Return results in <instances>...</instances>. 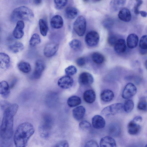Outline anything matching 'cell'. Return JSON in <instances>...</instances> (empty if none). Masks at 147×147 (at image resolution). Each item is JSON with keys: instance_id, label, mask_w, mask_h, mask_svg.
Returning <instances> with one entry per match:
<instances>
[{"instance_id": "obj_1", "label": "cell", "mask_w": 147, "mask_h": 147, "mask_svg": "<svg viewBox=\"0 0 147 147\" xmlns=\"http://www.w3.org/2000/svg\"><path fill=\"white\" fill-rule=\"evenodd\" d=\"M16 104L9 105L4 110L0 127V136L3 142H8L13 134V117L18 109Z\"/></svg>"}, {"instance_id": "obj_2", "label": "cell", "mask_w": 147, "mask_h": 147, "mask_svg": "<svg viewBox=\"0 0 147 147\" xmlns=\"http://www.w3.org/2000/svg\"><path fill=\"white\" fill-rule=\"evenodd\" d=\"M34 131V127L30 123L26 122L19 125L14 135L13 141L15 147H26Z\"/></svg>"}, {"instance_id": "obj_3", "label": "cell", "mask_w": 147, "mask_h": 147, "mask_svg": "<svg viewBox=\"0 0 147 147\" xmlns=\"http://www.w3.org/2000/svg\"><path fill=\"white\" fill-rule=\"evenodd\" d=\"M32 11L28 7L21 6L15 9L12 11L11 18L14 21L24 20L30 21L34 17Z\"/></svg>"}, {"instance_id": "obj_4", "label": "cell", "mask_w": 147, "mask_h": 147, "mask_svg": "<svg viewBox=\"0 0 147 147\" xmlns=\"http://www.w3.org/2000/svg\"><path fill=\"white\" fill-rule=\"evenodd\" d=\"M53 124V119L50 115H46L43 117L41 124L38 128L39 134L41 137L44 138L49 137Z\"/></svg>"}, {"instance_id": "obj_5", "label": "cell", "mask_w": 147, "mask_h": 147, "mask_svg": "<svg viewBox=\"0 0 147 147\" xmlns=\"http://www.w3.org/2000/svg\"><path fill=\"white\" fill-rule=\"evenodd\" d=\"M123 109V105L122 103H116L104 108L101 111V114L105 116L113 115L121 112Z\"/></svg>"}, {"instance_id": "obj_6", "label": "cell", "mask_w": 147, "mask_h": 147, "mask_svg": "<svg viewBox=\"0 0 147 147\" xmlns=\"http://www.w3.org/2000/svg\"><path fill=\"white\" fill-rule=\"evenodd\" d=\"M73 29L76 33L79 36L84 34L86 29V21L85 18L82 16H79L73 24Z\"/></svg>"}, {"instance_id": "obj_7", "label": "cell", "mask_w": 147, "mask_h": 147, "mask_svg": "<svg viewBox=\"0 0 147 147\" xmlns=\"http://www.w3.org/2000/svg\"><path fill=\"white\" fill-rule=\"evenodd\" d=\"M99 35L98 33L94 31H91L86 35L85 41L87 45L90 47L96 46L99 40Z\"/></svg>"}, {"instance_id": "obj_8", "label": "cell", "mask_w": 147, "mask_h": 147, "mask_svg": "<svg viewBox=\"0 0 147 147\" xmlns=\"http://www.w3.org/2000/svg\"><path fill=\"white\" fill-rule=\"evenodd\" d=\"M59 49V45L55 42H51L47 43L43 50L45 56L50 57L54 56L57 53Z\"/></svg>"}, {"instance_id": "obj_9", "label": "cell", "mask_w": 147, "mask_h": 147, "mask_svg": "<svg viewBox=\"0 0 147 147\" xmlns=\"http://www.w3.org/2000/svg\"><path fill=\"white\" fill-rule=\"evenodd\" d=\"M137 89L133 83H129L125 87L122 93V97L124 99H128L134 96L136 93Z\"/></svg>"}, {"instance_id": "obj_10", "label": "cell", "mask_w": 147, "mask_h": 147, "mask_svg": "<svg viewBox=\"0 0 147 147\" xmlns=\"http://www.w3.org/2000/svg\"><path fill=\"white\" fill-rule=\"evenodd\" d=\"M78 81L79 83L83 86H89L93 83L94 78L92 76L87 72H83L79 75Z\"/></svg>"}, {"instance_id": "obj_11", "label": "cell", "mask_w": 147, "mask_h": 147, "mask_svg": "<svg viewBox=\"0 0 147 147\" xmlns=\"http://www.w3.org/2000/svg\"><path fill=\"white\" fill-rule=\"evenodd\" d=\"M74 82V80L71 77L66 75L61 77L59 79L57 82V84L61 88L67 89L72 86Z\"/></svg>"}, {"instance_id": "obj_12", "label": "cell", "mask_w": 147, "mask_h": 147, "mask_svg": "<svg viewBox=\"0 0 147 147\" xmlns=\"http://www.w3.org/2000/svg\"><path fill=\"white\" fill-rule=\"evenodd\" d=\"M45 68L44 62L41 60H37L35 62V68L32 74L33 78L36 79L40 78Z\"/></svg>"}, {"instance_id": "obj_13", "label": "cell", "mask_w": 147, "mask_h": 147, "mask_svg": "<svg viewBox=\"0 0 147 147\" xmlns=\"http://www.w3.org/2000/svg\"><path fill=\"white\" fill-rule=\"evenodd\" d=\"M24 27V23L23 20H19L17 22L16 25L13 32L14 37L16 39L21 38L24 35L23 29Z\"/></svg>"}, {"instance_id": "obj_14", "label": "cell", "mask_w": 147, "mask_h": 147, "mask_svg": "<svg viewBox=\"0 0 147 147\" xmlns=\"http://www.w3.org/2000/svg\"><path fill=\"white\" fill-rule=\"evenodd\" d=\"M127 128L129 134L135 135L138 134L140 132L141 127L139 123L132 120L128 123Z\"/></svg>"}, {"instance_id": "obj_15", "label": "cell", "mask_w": 147, "mask_h": 147, "mask_svg": "<svg viewBox=\"0 0 147 147\" xmlns=\"http://www.w3.org/2000/svg\"><path fill=\"white\" fill-rule=\"evenodd\" d=\"M92 123L94 128L96 129H100L105 127V121L102 116L99 115H96L92 118Z\"/></svg>"}, {"instance_id": "obj_16", "label": "cell", "mask_w": 147, "mask_h": 147, "mask_svg": "<svg viewBox=\"0 0 147 147\" xmlns=\"http://www.w3.org/2000/svg\"><path fill=\"white\" fill-rule=\"evenodd\" d=\"M118 17L120 20L125 22H130L132 18L130 11L126 7L123 8L120 10Z\"/></svg>"}, {"instance_id": "obj_17", "label": "cell", "mask_w": 147, "mask_h": 147, "mask_svg": "<svg viewBox=\"0 0 147 147\" xmlns=\"http://www.w3.org/2000/svg\"><path fill=\"white\" fill-rule=\"evenodd\" d=\"M139 41L138 36L135 34H129L126 39V43L128 47L130 49H133L138 46Z\"/></svg>"}, {"instance_id": "obj_18", "label": "cell", "mask_w": 147, "mask_h": 147, "mask_svg": "<svg viewBox=\"0 0 147 147\" xmlns=\"http://www.w3.org/2000/svg\"><path fill=\"white\" fill-rule=\"evenodd\" d=\"M114 46L115 51L119 54L124 53L126 50V42L123 38L118 39Z\"/></svg>"}, {"instance_id": "obj_19", "label": "cell", "mask_w": 147, "mask_h": 147, "mask_svg": "<svg viewBox=\"0 0 147 147\" xmlns=\"http://www.w3.org/2000/svg\"><path fill=\"white\" fill-rule=\"evenodd\" d=\"M100 147H116L115 140L109 136L102 138L100 140Z\"/></svg>"}, {"instance_id": "obj_20", "label": "cell", "mask_w": 147, "mask_h": 147, "mask_svg": "<svg viewBox=\"0 0 147 147\" xmlns=\"http://www.w3.org/2000/svg\"><path fill=\"white\" fill-rule=\"evenodd\" d=\"M0 67L1 69L6 70L9 67L10 64V58L8 55L4 53L0 54Z\"/></svg>"}, {"instance_id": "obj_21", "label": "cell", "mask_w": 147, "mask_h": 147, "mask_svg": "<svg viewBox=\"0 0 147 147\" xmlns=\"http://www.w3.org/2000/svg\"><path fill=\"white\" fill-rule=\"evenodd\" d=\"M72 111L74 118L79 121L83 118L85 113L86 109L83 106H80L74 108Z\"/></svg>"}, {"instance_id": "obj_22", "label": "cell", "mask_w": 147, "mask_h": 147, "mask_svg": "<svg viewBox=\"0 0 147 147\" xmlns=\"http://www.w3.org/2000/svg\"><path fill=\"white\" fill-rule=\"evenodd\" d=\"M50 22L51 26L55 29L61 28L63 24V20L62 17L58 15L53 16L51 18Z\"/></svg>"}, {"instance_id": "obj_23", "label": "cell", "mask_w": 147, "mask_h": 147, "mask_svg": "<svg viewBox=\"0 0 147 147\" xmlns=\"http://www.w3.org/2000/svg\"><path fill=\"white\" fill-rule=\"evenodd\" d=\"M10 93L9 86L8 83L5 81H3L0 83V94L2 97L7 98Z\"/></svg>"}, {"instance_id": "obj_24", "label": "cell", "mask_w": 147, "mask_h": 147, "mask_svg": "<svg viewBox=\"0 0 147 147\" xmlns=\"http://www.w3.org/2000/svg\"><path fill=\"white\" fill-rule=\"evenodd\" d=\"M96 95L94 91L92 90H88L85 91L83 94V98L87 103H92L95 100Z\"/></svg>"}, {"instance_id": "obj_25", "label": "cell", "mask_w": 147, "mask_h": 147, "mask_svg": "<svg viewBox=\"0 0 147 147\" xmlns=\"http://www.w3.org/2000/svg\"><path fill=\"white\" fill-rule=\"evenodd\" d=\"M108 132L110 136L117 137L119 136L121 134V128L116 123L112 124L108 127Z\"/></svg>"}, {"instance_id": "obj_26", "label": "cell", "mask_w": 147, "mask_h": 147, "mask_svg": "<svg viewBox=\"0 0 147 147\" xmlns=\"http://www.w3.org/2000/svg\"><path fill=\"white\" fill-rule=\"evenodd\" d=\"M114 96L113 92L109 89L103 90L100 93L101 99L105 102H108L113 99Z\"/></svg>"}, {"instance_id": "obj_27", "label": "cell", "mask_w": 147, "mask_h": 147, "mask_svg": "<svg viewBox=\"0 0 147 147\" xmlns=\"http://www.w3.org/2000/svg\"><path fill=\"white\" fill-rule=\"evenodd\" d=\"M125 0H112L110 3L111 9L113 11H116L125 5Z\"/></svg>"}, {"instance_id": "obj_28", "label": "cell", "mask_w": 147, "mask_h": 147, "mask_svg": "<svg viewBox=\"0 0 147 147\" xmlns=\"http://www.w3.org/2000/svg\"><path fill=\"white\" fill-rule=\"evenodd\" d=\"M65 11L67 17L71 19L75 18L77 16L78 13L77 9L72 6H69L66 7Z\"/></svg>"}, {"instance_id": "obj_29", "label": "cell", "mask_w": 147, "mask_h": 147, "mask_svg": "<svg viewBox=\"0 0 147 147\" xmlns=\"http://www.w3.org/2000/svg\"><path fill=\"white\" fill-rule=\"evenodd\" d=\"M24 48L23 44L20 42H16L9 47V50L14 53H17L22 51Z\"/></svg>"}, {"instance_id": "obj_30", "label": "cell", "mask_w": 147, "mask_h": 147, "mask_svg": "<svg viewBox=\"0 0 147 147\" xmlns=\"http://www.w3.org/2000/svg\"><path fill=\"white\" fill-rule=\"evenodd\" d=\"M91 58L92 61L98 65L101 64L104 62L105 58L101 54L98 52H94L91 55Z\"/></svg>"}, {"instance_id": "obj_31", "label": "cell", "mask_w": 147, "mask_h": 147, "mask_svg": "<svg viewBox=\"0 0 147 147\" xmlns=\"http://www.w3.org/2000/svg\"><path fill=\"white\" fill-rule=\"evenodd\" d=\"M81 102V98L76 96H73L69 97L67 100L68 106L70 107H73L80 105Z\"/></svg>"}, {"instance_id": "obj_32", "label": "cell", "mask_w": 147, "mask_h": 147, "mask_svg": "<svg viewBox=\"0 0 147 147\" xmlns=\"http://www.w3.org/2000/svg\"><path fill=\"white\" fill-rule=\"evenodd\" d=\"M38 24L40 34L43 36H46L48 30L46 22L43 19H40L39 20Z\"/></svg>"}, {"instance_id": "obj_33", "label": "cell", "mask_w": 147, "mask_h": 147, "mask_svg": "<svg viewBox=\"0 0 147 147\" xmlns=\"http://www.w3.org/2000/svg\"><path fill=\"white\" fill-rule=\"evenodd\" d=\"M18 66L21 71L25 73H28L31 70V67L30 64L26 62L21 61L20 62Z\"/></svg>"}, {"instance_id": "obj_34", "label": "cell", "mask_w": 147, "mask_h": 147, "mask_svg": "<svg viewBox=\"0 0 147 147\" xmlns=\"http://www.w3.org/2000/svg\"><path fill=\"white\" fill-rule=\"evenodd\" d=\"M40 42L41 39L39 35L37 33H34L30 40L29 45L31 47H34L39 44Z\"/></svg>"}, {"instance_id": "obj_35", "label": "cell", "mask_w": 147, "mask_h": 147, "mask_svg": "<svg viewBox=\"0 0 147 147\" xmlns=\"http://www.w3.org/2000/svg\"><path fill=\"white\" fill-rule=\"evenodd\" d=\"M69 45L72 49L76 51L79 50L82 47L81 41L77 39H74L70 41Z\"/></svg>"}, {"instance_id": "obj_36", "label": "cell", "mask_w": 147, "mask_h": 147, "mask_svg": "<svg viewBox=\"0 0 147 147\" xmlns=\"http://www.w3.org/2000/svg\"><path fill=\"white\" fill-rule=\"evenodd\" d=\"M134 107L133 101L130 99L126 100L123 105V109L124 111L126 113H128L131 112Z\"/></svg>"}, {"instance_id": "obj_37", "label": "cell", "mask_w": 147, "mask_h": 147, "mask_svg": "<svg viewBox=\"0 0 147 147\" xmlns=\"http://www.w3.org/2000/svg\"><path fill=\"white\" fill-rule=\"evenodd\" d=\"M138 108L140 110L145 111H147V102L144 97L141 98L137 105Z\"/></svg>"}, {"instance_id": "obj_38", "label": "cell", "mask_w": 147, "mask_h": 147, "mask_svg": "<svg viewBox=\"0 0 147 147\" xmlns=\"http://www.w3.org/2000/svg\"><path fill=\"white\" fill-rule=\"evenodd\" d=\"M79 127L82 130L87 131L91 129V126L89 122L86 120H83L80 123Z\"/></svg>"}, {"instance_id": "obj_39", "label": "cell", "mask_w": 147, "mask_h": 147, "mask_svg": "<svg viewBox=\"0 0 147 147\" xmlns=\"http://www.w3.org/2000/svg\"><path fill=\"white\" fill-rule=\"evenodd\" d=\"M139 46L143 50H147V35H144L141 37L139 42Z\"/></svg>"}, {"instance_id": "obj_40", "label": "cell", "mask_w": 147, "mask_h": 147, "mask_svg": "<svg viewBox=\"0 0 147 147\" xmlns=\"http://www.w3.org/2000/svg\"><path fill=\"white\" fill-rule=\"evenodd\" d=\"M55 7L57 9H61L63 8L67 3V0H54Z\"/></svg>"}, {"instance_id": "obj_41", "label": "cell", "mask_w": 147, "mask_h": 147, "mask_svg": "<svg viewBox=\"0 0 147 147\" xmlns=\"http://www.w3.org/2000/svg\"><path fill=\"white\" fill-rule=\"evenodd\" d=\"M77 72V69L74 66L71 65L65 69V72L67 76H71L75 74Z\"/></svg>"}, {"instance_id": "obj_42", "label": "cell", "mask_w": 147, "mask_h": 147, "mask_svg": "<svg viewBox=\"0 0 147 147\" xmlns=\"http://www.w3.org/2000/svg\"><path fill=\"white\" fill-rule=\"evenodd\" d=\"M118 39L116 36L111 34L108 37V42L110 46H114Z\"/></svg>"}, {"instance_id": "obj_43", "label": "cell", "mask_w": 147, "mask_h": 147, "mask_svg": "<svg viewBox=\"0 0 147 147\" xmlns=\"http://www.w3.org/2000/svg\"><path fill=\"white\" fill-rule=\"evenodd\" d=\"M136 3L134 6V12L136 14H138L139 13V7L143 3V1L142 0H136Z\"/></svg>"}, {"instance_id": "obj_44", "label": "cell", "mask_w": 147, "mask_h": 147, "mask_svg": "<svg viewBox=\"0 0 147 147\" xmlns=\"http://www.w3.org/2000/svg\"><path fill=\"white\" fill-rule=\"evenodd\" d=\"M86 59L84 57H80L78 58L76 61L77 65L79 67L84 66L86 63Z\"/></svg>"}, {"instance_id": "obj_45", "label": "cell", "mask_w": 147, "mask_h": 147, "mask_svg": "<svg viewBox=\"0 0 147 147\" xmlns=\"http://www.w3.org/2000/svg\"><path fill=\"white\" fill-rule=\"evenodd\" d=\"M54 147H69V145L67 140H62L57 142Z\"/></svg>"}, {"instance_id": "obj_46", "label": "cell", "mask_w": 147, "mask_h": 147, "mask_svg": "<svg viewBox=\"0 0 147 147\" xmlns=\"http://www.w3.org/2000/svg\"><path fill=\"white\" fill-rule=\"evenodd\" d=\"M84 147H99V146L95 141L90 140L86 143Z\"/></svg>"}, {"instance_id": "obj_47", "label": "cell", "mask_w": 147, "mask_h": 147, "mask_svg": "<svg viewBox=\"0 0 147 147\" xmlns=\"http://www.w3.org/2000/svg\"><path fill=\"white\" fill-rule=\"evenodd\" d=\"M133 120L136 122L140 123L142 121V118L141 116H138L134 117Z\"/></svg>"}, {"instance_id": "obj_48", "label": "cell", "mask_w": 147, "mask_h": 147, "mask_svg": "<svg viewBox=\"0 0 147 147\" xmlns=\"http://www.w3.org/2000/svg\"><path fill=\"white\" fill-rule=\"evenodd\" d=\"M139 13L143 17H146L147 16V12L144 11H140Z\"/></svg>"}, {"instance_id": "obj_49", "label": "cell", "mask_w": 147, "mask_h": 147, "mask_svg": "<svg viewBox=\"0 0 147 147\" xmlns=\"http://www.w3.org/2000/svg\"><path fill=\"white\" fill-rule=\"evenodd\" d=\"M128 147H143V146L139 144H134L131 145Z\"/></svg>"}, {"instance_id": "obj_50", "label": "cell", "mask_w": 147, "mask_h": 147, "mask_svg": "<svg viewBox=\"0 0 147 147\" xmlns=\"http://www.w3.org/2000/svg\"><path fill=\"white\" fill-rule=\"evenodd\" d=\"M33 1V2L35 4H40V3L42 1L41 0H34Z\"/></svg>"}, {"instance_id": "obj_51", "label": "cell", "mask_w": 147, "mask_h": 147, "mask_svg": "<svg viewBox=\"0 0 147 147\" xmlns=\"http://www.w3.org/2000/svg\"><path fill=\"white\" fill-rule=\"evenodd\" d=\"M144 65L146 69L147 70V59L145 61Z\"/></svg>"}, {"instance_id": "obj_52", "label": "cell", "mask_w": 147, "mask_h": 147, "mask_svg": "<svg viewBox=\"0 0 147 147\" xmlns=\"http://www.w3.org/2000/svg\"><path fill=\"white\" fill-rule=\"evenodd\" d=\"M145 147H147V144H146Z\"/></svg>"}]
</instances>
